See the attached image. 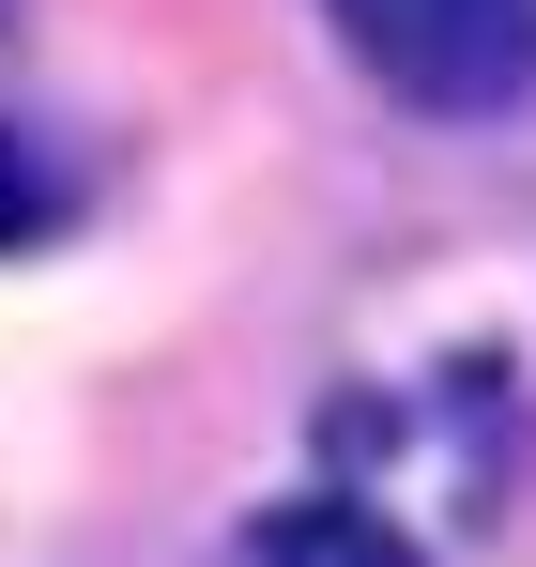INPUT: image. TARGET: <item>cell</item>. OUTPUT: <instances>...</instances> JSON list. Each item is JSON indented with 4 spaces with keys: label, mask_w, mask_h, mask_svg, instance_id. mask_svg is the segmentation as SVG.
Segmentation results:
<instances>
[{
    "label": "cell",
    "mask_w": 536,
    "mask_h": 567,
    "mask_svg": "<svg viewBox=\"0 0 536 567\" xmlns=\"http://www.w3.org/2000/svg\"><path fill=\"white\" fill-rule=\"evenodd\" d=\"M47 230H62V185H47V169H31V138L0 123V246H47Z\"/></svg>",
    "instance_id": "3"
},
{
    "label": "cell",
    "mask_w": 536,
    "mask_h": 567,
    "mask_svg": "<svg viewBox=\"0 0 536 567\" xmlns=\"http://www.w3.org/2000/svg\"><path fill=\"white\" fill-rule=\"evenodd\" d=\"M261 567H430L383 506H353V491H307V506H276L261 522Z\"/></svg>",
    "instance_id": "2"
},
{
    "label": "cell",
    "mask_w": 536,
    "mask_h": 567,
    "mask_svg": "<svg viewBox=\"0 0 536 567\" xmlns=\"http://www.w3.org/2000/svg\"><path fill=\"white\" fill-rule=\"evenodd\" d=\"M322 31L414 123H522L536 107V0H322Z\"/></svg>",
    "instance_id": "1"
}]
</instances>
